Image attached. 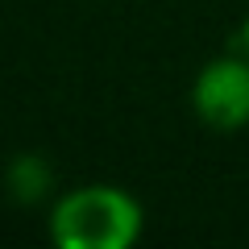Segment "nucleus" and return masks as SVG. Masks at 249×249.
Listing matches in <instances>:
<instances>
[{
	"label": "nucleus",
	"mask_w": 249,
	"mask_h": 249,
	"mask_svg": "<svg viewBox=\"0 0 249 249\" xmlns=\"http://www.w3.org/2000/svg\"><path fill=\"white\" fill-rule=\"evenodd\" d=\"M241 42H245V54H249V17H245V29H241Z\"/></svg>",
	"instance_id": "nucleus-3"
},
{
	"label": "nucleus",
	"mask_w": 249,
	"mask_h": 249,
	"mask_svg": "<svg viewBox=\"0 0 249 249\" xmlns=\"http://www.w3.org/2000/svg\"><path fill=\"white\" fill-rule=\"evenodd\" d=\"M191 104H196V116L216 133L245 129L249 124V54L245 58H237V54L212 58L196 75Z\"/></svg>",
	"instance_id": "nucleus-2"
},
{
	"label": "nucleus",
	"mask_w": 249,
	"mask_h": 249,
	"mask_svg": "<svg viewBox=\"0 0 249 249\" xmlns=\"http://www.w3.org/2000/svg\"><path fill=\"white\" fill-rule=\"evenodd\" d=\"M142 229V204L112 183H83L50 212V241L62 249H129Z\"/></svg>",
	"instance_id": "nucleus-1"
}]
</instances>
